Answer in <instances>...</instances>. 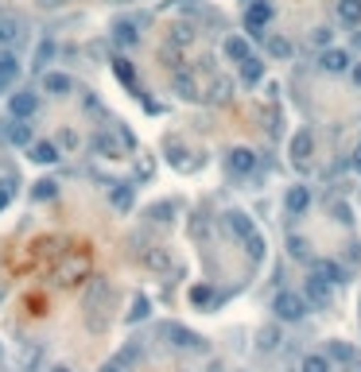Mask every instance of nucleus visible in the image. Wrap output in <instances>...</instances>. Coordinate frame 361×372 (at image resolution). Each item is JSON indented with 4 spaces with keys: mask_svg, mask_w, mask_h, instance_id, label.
Listing matches in <instances>:
<instances>
[{
    "mask_svg": "<svg viewBox=\"0 0 361 372\" xmlns=\"http://www.w3.org/2000/svg\"><path fill=\"white\" fill-rule=\"evenodd\" d=\"M183 43H194V23H179L171 31V47H183Z\"/></svg>",
    "mask_w": 361,
    "mask_h": 372,
    "instance_id": "c756f323",
    "label": "nucleus"
},
{
    "mask_svg": "<svg viewBox=\"0 0 361 372\" xmlns=\"http://www.w3.org/2000/svg\"><path fill=\"white\" fill-rule=\"evenodd\" d=\"M140 318H148V299H144V295H136L133 310H128V322H140Z\"/></svg>",
    "mask_w": 361,
    "mask_h": 372,
    "instance_id": "72a5a7b5",
    "label": "nucleus"
},
{
    "mask_svg": "<svg viewBox=\"0 0 361 372\" xmlns=\"http://www.w3.org/2000/svg\"><path fill=\"white\" fill-rule=\"evenodd\" d=\"M350 74H354V86H361V62L350 66Z\"/></svg>",
    "mask_w": 361,
    "mask_h": 372,
    "instance_id": "c03bdc74",
    "label": "nucleus"
},
{
    "mask_svg": "<svg viewBox=\"0 0 361 372\" xmlns=\"http://www.w3.org/2000/svg\"><path fill=\"white\" fill-rule=\"evenodd\" d=\"M55 194H59V183H55V179H43V183L31 186V198H35V202H51Z\"/></svg>",
    "mask_w": 361,
    "mask_h": 372,
    "instance_id": "b1692460",
    "label": "nucleus"
},
{
    "mask_svg": "<svg viewBox=\"0 0 361 372\" xmlns=\"http://www.w3.org/2000/svg\"><path fill=\"white\" fill-rule=\"evenodd\" d=\"M260 78H265V62H260L257 55H249V59H241V81H245V86H257Z\"/></svg>",
    "mask_w": 361,
    "mask_h": 372,
    "instance_id": "aec40b11",
    "label": "nucleus"
},
{
    "mask_svg": "<svg viewBox=\"0 0 361 372\" xmlns=\"http://www.w3.org/2000/svg\"><path fill=\"white\" fill-rule=\"evenodd\" d=\"M226 229H229L233 237H241V241H245V237H252V233H257L252 218H249V213H241V210H229V213H226Z\"/></svg>",
    "mask_w": 361,
    "mask_h": 372,
    "instance_id": "9b49d317",
    "label": "nucleus"
},
{
    "mask_svg": "<svg viewBox=\"0 0 361 372\" xmlns=\"http://www.w3.org/2000/svg\"><path fill=\"white\" fill-rule=\"evenodd\" d=\"M74 89V81H70V74H62V70H51V74H43V94H55V97H67Z\"/></svg>",
    "mask_w": 361,
    "mask_h": 372,
    "instance_id": "4468645a",
    "label": "nucleus"
},
{
    "mask_svg": "<svg viewBox=\"0 0 361 372\" xmlns=\"http://www.w3.org/2000/svg\"><path fill=\"white\" fill-rule=\"evenodd\" d=\"M113 74H117V81H125V86H136V70L128 59H113Z\"/></svg>",
    "mask_w": 361,
    "mask_h": 372,
    "instance_id": "a878e982",
    "label": "nucleus"
},
{
    "mask_svg": "<svg viewBox=\"0 0 361 372\" xmlns=\"http://www.w3.org/2000/svg\"><path fill=\"white\" fill-rule=\"evenodd\" d=\"M113 43H117V47H125V51H128V47H136V43H140V35H136V28H133V23H113Z\"/></svg>",
    "mask_w": 361,
    "mask_h": 372,
    "instance_id": "4be33fe9",
    "label": "nucleus"
},
{
    "mask_svg": "<svg viewBox=\"0 0 361 372\" xmlns=\"http://www.w3.org/2000/svg\"><path fill=\"white\" fill-rule=\"evenodd\" d=\"M311 276H318V279H326L331 287H338V283H346V271L338 268L334 260H315L311 264Z\"/></svg>",
    "mask_w": 361,
    "mask_h": 372,
    "instance_id": "f8f14e48",
    "label": "nucleus"
},
{
    "mask_svg": "<svg viewBox=\"0 0 361 372\" xmlns=\"http://www.w3.org/2000/svg\"><path fill=\"white\" fill-rule=\"evenodd\" d=\"M8 113H12L16 120H31L39 113V97L31 94V89H20V94L8 97Z\"/></svg>",
    "mask_w": 361,
    "mask_h": 372,
    "instance_id": "423d86ee",
    "label": "nucleus"
},
{
    "mask_svg": "<svg viewBox=\"0 0 361 372\" xmlns=\"http://www.w3.org/2000/svg\"><path fill=\"white\" fill-rule=\"evenodd\" d=\"M338 20L346 28H357L361 23V0H338Z\"/></svg>",
    "mask_w": 361,
    "mask_h": 372,
    "instance_id": "412c9836",
    "label": "nucleus"
},
{
    "mask_svg": "<svg viewBox=\"0 0 361 372\" xmlns=\"http://www.w3.org/2000/svg\"><path fill=\"white\" fill-rule=\"evenodd\" d=\"M51 55H55V43H51V39H43L39 51H35V59H31V70H43V66L51 62Z\"/></svg>",
    "mask_w": 361,
    "mask_h": 372,
    "instance_id": "c85d7f7f",
    "label": "nucleus"
},
{
    "mask_svg": "<svg viewBox=\"0 0 361 372\" xmlns=\"http://www.w3.org/2000/svg\"><path fill=\"white\" fill-rule=\"evenodd\" d=\"M23 16H16V12H0V47H12V43H20L23 39Z\"/></svg>",
    "mask_w": 361,
    "mask_h": 372,
    "instance_id": "6e6552de",
    "label": "nucleus"
},
{
    "mask_svg": "<svg viewBox=\"0 0 361 372\" xmlns=\"http://www.w3.org/2000/svg\"><path fill=\"white\" fill-rule=\"evenodd\" d=\"M354 167H357V171H361V144H357V147H354Z\"/></svg>",
    "mask_w": 361,
    "mask_h": 372,
    "instance_id": "a18cd8bd",
    "label": "nucleus"
},
{
    "mask_svg": "<svg viewBox=\"0 0 361 372\" xmlns=\"http://www.w3.org/2000/svg\"><path fill=\"white\" fill-rule=\"evenodd\" d=\"M113 307V287L109 279H94L86 291V310H89V326L94 329H105V314Z\"/></svg>",
    "mask_w": 361,
    "mask_h": 372,
    "instance_id": "f257e3e1",
    "label": "nucleus"
},
{
    "mask_svg": "<svg viewBox=\"0 0 361 372\" xmlns=\"http://www.w3.org/2000/svg\"><path fill=\"white\" fill-rule=\"evenodd\" d=\"M272 310H276V318L280 322H303V314H307V299L295 295V291H280L272 299Z\"/></svg>",
    "mask_w": 361,
    "mask_h": 372,
    "instance_id": "20e7f679",
    "label": "nucleus"
},
{
    "mask_svg": "<svg viewBox=\"0 0 361 372\" xmlns=\"http://www.w3.org/2000/svg\"><path fill=\"white\" fill-rule=\"evenodd\" d=\"M16 78H20V59H16L12 51H0V94H4Z\"/></svg>",
    "mask_w": 361,
    "mask_h": 372,
    "instance_id": "2eb2a0df",
    "label": "nucleus"
},
{
    "mask_svg": "<svg viewBox=\"0 0 361 372\" xmlns=\"http://www.w3.org/2000/svg\"><path fill=\"white\" fill-rule=\"evenodd\" d=\"M311 147H315V140H311V128L295 132V140H291V159H295V167H303V163H307Z\"/></svg>",
    "mask_w": 361,
    "mask_h": 372,
    "instance_id": "f3484780",
    "label": "nucleus"
},
{
    "mask_svg": "<svg viewBox=\"0 0 361 372\" xmlns=\"http://www.w3.org/2000/svg\"><path fill=\"white\" fill-rule=\"evenodd\" d=\"M357 47H361V35H357Z\"/></svg>",
    "mask_w": 361,
    "mask_h": 372,
    "instance_id": "3c124183",
    "label": "nucleus"
},
{
    "mask_svg": "<svg viewBox=\"0 0 361 372\" xmlns=\"http://www.w3.org/2000/svg\"><path fill=\"white\" fill-rule=\"evenodd\" d=\"M12 194H16V186H12V179H8V183L0 186V210H8V202H12Z\"/></svg>",
    "mask_w": 361,
    "mask_h": 372,
    "instance_id": "ea45409f",
    "label": "nucleus"
},
{
    "mask_svg": "<svg viewBox=\"0 0 361 372\" xmlns=\"http://www.w3.org/2000/svg\"><path fill=\"white\" fill-rule=\"evenodd\" d=\"M268 51L280 55V59H288V55H291V43H288V39H268Z\"/></svg>",
    "mask_w": 361,
    "mask_h": 372,
    "instance_id": "f704fd0d",
    "label": "nucleus"
},
{
    "mask_svg": "<svg viewBox=\"0 0 361 372\" xmlns=\"http://www.w3.org/2000/svg\"><path fill=\"white\" fill-rule=\"evenodd\" d=\"M268 20H272V4H268V0H249V4H245V28H249L252 39H265Z\"/></svg>",
    "mask_w": 361,
    "mask_h": 372,
    "instance_id": "39448f33",
    "label": "nucleus"
},
{
    "mask_svg": "<svg viewBox=\"0 0 361 372\" xmlns=\"http://www.w3.org/2000/svg\"><path fill=\"white\" fill-rule=\"evenodd\" d=\"M311 43L315 47H331V28H315L311 31Z\"/></svg>",
    "mask_w": 361,
    "mask_h": 372,
    "instance_id": "4c0bfd02",
    "label": "nucleus"
},
{
    "mask_svg": "<svg viewBox=\"0 0 361 372\" xmlns=\"http://www.w3.org/2000/svg\"><path fill=\"white\" fill-rule=\"evenodd\" d=\"M117 4H133V0H117Z\"/></svg>",
    "mask_w": 361,
    "mask_h": 372,
    "instance_id": "8fccbe9b",
    "label": "nucleus"
},
{
    "mask_svg": "<svg viewBox=\"0 0 361 372\" xmlns=\"http://www.w3.org/2000/svg\"><path fill=\"white\" fill-rule=\"evenodd\" d=\"M89 147H94L101 159H125V140H121V132H109V128H97L94 140H89Z\"/></svg>",
    "mask_w": 361,
    "mask_h": 372,
    "instance_id": "7ed1b4c3",
    "label": "nucleus"
},
{
    "mask_svg": "<svg viewBox=\"0 0 361 372\" xmlns=\"http://www.w3.org/2000/svg\"><path fill=\"white\" fill-rule=\"evenodd\" d=\"M291 256H295V260H307V241H299V237H291Z\"/></svg>",
    "mask_w": 361,
    "mask_h": 372,
    "instance_id": "58836bf2",
    "label": "nucleus"
},
{
    "mask_svg": "<svg viewBox=\"0 0 361 372\" xmlns=\"http://www.w3.org/2000/svg\"><path fill=\"white\" fill-rule=\"evenodd\" d=\"M4 128H8V124H4V120H0V136H4Z\"/></svg>",
    "mask_w": 361,
    "mask_h": 372,
    "instance_id": "de8ad7c7",
    "label": "nucleus"
},
{
    "mask_svg": "<svg viewBox=\"0 0 361 372\" xmlns=\"http://www.w3.org/2000/svg\"><path fill=\"white\" fill-rule=\"evenodd\" d=\"M171 213H175V205H171V202H163L160 210L152 205V210H148V218H152V221H155V218H160V221H171Z\"/></svg>",
    "mask_w": 361,
    "mask_h": 372,
    "instance_id": "e433bc0d",
    "label": "nucleus"
},
{
    "mask_svg": "<svg viewBox=\"0 0 361 372\" xmlns=\"http://www.w3.org/2000/svg\"><path fill=\"white\" fill-rule=\"evenodd\" d=\"M257 345H260V349H265V353H268V349H276V326L260 329V342H257Z\"/></svg>",
    "mask_w": 361,
    "mask_h": 372,
    "instance_id": "c9c22d12",
    "label": "nucleus"
},
{
    "mask_svg": "<svg viewBox=\"0 0 361 372\" xmlns=\"http://www.w3.org/2000/svg\"><path fill=\"white\" fill-rule=\"evenodd\" d=\"M229 89H233V81H229V78H214V81H210V101L226 105L229 101Z\"/></svg>",
    "mask_w": 361,
    "mask_h": 372,
    "instance_id": "393cba45",
    "label": "nucleus"
},
{
    "mask_svg": "<svg viewBox=\"0 0 361 372\" xmlns=\"http://www.w3.org/2000/svg\"><path fill=\"white\" fill-rule=\"evenodd\" d=\"M284 205H288L291 218H299L303 210H311V186H291L288 194H284Z\"/></svg>",
    "mask_w": 361,
    "mask_h": 372,
    "instance_id": "ddd939ff",
    "label": "nucleus"
},
{
    "mask_svg": "<svg viewBox=\"0 0 361 372\" xmlns=\"http://www.w3.org/2000/svg\"><path fill=\"white\" fill-rule=\"evenodd\" d=\"M4 136H8V144H16V147H31V124L28 120H8V128H4Z\"/></svg>",
    "mask_w": 361,
    "mask_h": 372,
    "instance_id": "dca6fc26",
    "label": "nucleus"
},
{
    "mask_svg": "<svg viewBox=\"0 0 361 372\" xmlns=\"http://www.w3.org/2000/svg\"><path fill=\"white\" fill-rule=\"evenodd\" d=\"M326 357H331V361H342V365H350V361H354V349H350L346 342H331V345H326Z\"/></svg>",
    "mask_w": 361,
    "mask_h": 372,
    "instance_id": "bb28decb",
    "label": "nucleus"
},
{
    "mask_svg": "<svg viewBox=\"0 0 361 372\" xmlns=\"http://www.w3.org/2000/svg\"><path fill=\"white\" fill-rule=\"evenodd\" d=\"M221 51H226V59H233V62H241V59H249V39L245 35H229L226 43H221Z\"/></svg>",
    "mask_w": 361,
    "mask_h": 372,
    "instance_id": "a211bd4d",
    "label": "nucleus"
},
{
    "mask_svg": "<svg viewBox=\"0 0 361 372\" xmlns=\"http://www.w3.org/2000/svg\"><path fill=\"white\" fill-rule=\"evenodd\" d=\"M51 372H70V368H62V365H59V368H51Z\"/></svg>",
    "mask_w": 361,
    "mask_h": 372,
    "instance_id": "09e8293b",
    "label": "nucleus"
},
{
    "mask_svg": "<svg viewBox=\"0 0 361 372\" xmlns=\"http://www.w3.org/2000/svg\"><path fill=\"white\" fill-rule=\"evenodd\" d=\"M39 8H47V12H51V8H62V4H70V0H35Z\"/></svg>",
    "mask_w": 361,
    "mask_h": 372,
    "instance_id": "79ce46f5",
    "label": "nucleus"
},
{
    "mask_svg": "<svg viewBox=\"0 0 361 372\" xmlns=\"http://www.w3.org/2000/svg\"><path fill=\"white\" fill-rule=\"evenodd\" d=\"M303 299H307L311 307H331V283H326V279H318V276H307Z\"/></svg>",
    "mask_w": 361,
    "mask_h": 372,
    "instance_id": "9d476101",
    "label": "nucleus"
},
{
    "mask_svg": "<svg viewBox=\"0 0 361 372\" xmlns=\"http://www.w3.org/2000/svg\"><path fill=\"white\" fill-rule=\"evenodd\" d=\"M303 372H326V357H318V353H307V357H303Z\"/></svg>",
    "mask_w": 361,
    "mask_h": 372,
    "instance_id": "473e14b6",
    "label": "nucleus"
},
{
    "mask_svg": "<svg viewBox=\"0 0 361 372\" xmlns=\"http://www.w3.org/2000/svg\"><path fill=\"white\" fill-rule=\"evenodd\" d=\"M59 144H62V152H78V147H82V136H78L74 128H62V132H59Z\"/></svg>",
    "mask_w": 361,
    "mask_h": 372,
    "instance_id": "2f4dec72",
    "label": "nucleus"
},
{
    "mask_svg": "<svg viewBox=\"0 0 361 372\" xmlns=\"http://www.w3.org/2000/svg\"><path fill=\"white\" fill-rule=\"evenodd\" d=\"M226 167H229V175L245 179V175H252V171H257V155H252L249 147H233V152L226 155Z\"/></svg>",
    "mask_w": 361,
    "mask_h": 372,
    "instance_id": "0eeeda50",
    "label": "nucleus"
},
{
    "mask_svg": "<svg viewBox=\"0 0 361 372\" xmlns=\"http://www.w3.org/2000/svg\"><path fill=\"white\" fill-rule=\"evenodd\" d=\"M31 159L43 163V167H51V163H59L62 155H59V147L55 144H31Z\"/></svg>",
    "mask_w": 361,
    "mask_h": 372,
    "instance_id": "5701e85b",
    "label": "nucleus"
},
{
    "mask_svg": "<svg viewBox=\"0 0 361 372\" xmlns=\"http://www.w3.org/2000/svg\"><path fill=\"white\" fill-rule=\"evenodd\" d=\"M113 205H117V210H128V205H133V186L117 183V190H113Z\"/></svg>",
    "mask_w": 361,
    "mask_h": 372,
    "instance_id": "7c9ffc66",
    "label": "nucleus"
},
{
    "mask_svg": "<svg viewBox=\"0 0 361 372\" xmlns=\"http://www.w3.org/2000/svg\"><path fill=\"white\" fill-rule=\"evenodd\" d=\"M171 81H175V94L183 97V101H199V86H194V78L187 70H175V78Z\"/></svg>",
    "mask_w": 361,
    "mask_h": 372,
    "instance_id": "6ab92c4d",
    "label": "nucleus"
},
{
    "mask_svg": "<svg viewBox=\"0 0 361 372\" xmlns=\"http://www.w3.org/2000/svg\"><path fill=\"white\" fill-rule=\"evenodd\" d=\"M97 372H128V365H125V361H109V365H101V368H97Z\"/></svg>",
    "mask_w": 361,
    "mask_h": 372,
    "instance_id": "a19ab883",
    "label": "nucleus"
},
{
    "mask_svg": "<svg viewBox=\"0 0 361 372\" xmlns=\"http://www.w3.org/2000/svg\"><path fill=\"white\" fill-rule=\"evenodd\" d=\"M4 291H8V287H4V283H0V299H4Z\"/></svg>",
    "mask_w": 361,
    "mask_h": 372,
    "instance_id": "49530a36",
    "label": "nucleus"
},
{
    "mask_svg": "<svg viewBox=\"0 0 361 372\" xmlns=\"http://www.w3.org/2000/svg\"><path fill=\"white\" fill-rule=\"evenodd\" d=\"M144 264H148V268H155V271H171V256L163 252V248H155V252H148V256H144Z\"/></svg>",
    "mask_w": 361,
    "mask_h": 372,
    "instance_id": "cd10ccee",
    "label": "nucleus"
},
{
    "mask_svg": "<svg viewBox=\"0 0 361 372\" xmlns=\"http://www.w3.org/2000/svg\"><path fill=\"white\" fill-rule=\"evenodd\" d=\"M318 66H323L326 74H346L354 59H350L346 51H338V47H323V55H318Z\"/></svg>",
    "mask_w": 361,
    "mask_h": 372,
    "instance_id": "1a4fd4ad",
    "label": "nucleus"
},
{
    "mask_svg": "<svg viewBox=\"0 0 361 372\" xmlns=\"http://www.w3.org/2000/svg\"><path fill=\"white\" fill-rule=\"evenodd\" d=\"M194 303H210V287H194Z\"/></svg>",
    "mask_w": 361,
    "mask_h": 372,
    "instance_id": "37998d69",
    "label": "nucleus"
},
{
    "mask_svg": "<svg viewBox=\"0 0 361 372\" xmlns=\"http://www.w3.org/2000/svg\"><path fill=\"white\" fill-rule=\"evenodd\" d=\"M155 334L160 337H167L175 349H191V353H206V342H202L194 329H187V326H175V322H160L155 326Z\"/></svg>",
    "mask_w": 361,
    "mask_h": 372,
    "instance_id": "f03ea898",
    "label": "nucleus"
}]
</instances>
